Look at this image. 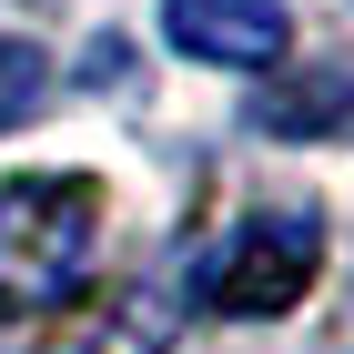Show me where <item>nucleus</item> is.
Here are the masks:
<instances>
[{"mask_svg":"<svg viewBox=\"0 0 354 354\" xmlns=\"http://www.w3.org/2000/svg\"><path fill=\"white\" fill-rule=\"evenodd\" d=\"M102 243V183L91 172H10L0 183V324L61 314Z\"/></svg>","mask_w":354,"mask_h":354,"instance_id":"1","label":"nucleus"},{"mask_svg":"<svg viewBox=\"0 0 354 354\" xmlns=\"http://www.w3.org/2000/svg\"><path fill=\"white\" fill-rule=\"evenodd\" d=\"M314 263H324L314 203H253V213L203 253V304H213V314H283V304H304Z\"/></svg>","mask_w":354,"mask_h":354,"instance_id":"2","label":"nucleus"},{"mask_svg":"<svg viewBox=\"0 0 354 354\" xmlns=\"http://www.w3.org/2000/svg\"><path fill=\"white\" fill-rule=\"evenodd\" d=\"M162 41L213 71H273L294 21H283V0H162Z\"/></svg>","mask_w":354,"mask_h":354,"instance_id":"3","label":"nucleus"},{"mask_svg":"<svg viewBox=\"0 0 354 354\" xmlns=\"http://www.w3.org/2000/svg\"><path fill=\"white\" fill-rule=\"evenodd\" d=\"M172 334H183V304L162 283H111L82 314H61V334L41 354H172Z\"/></svg>","mask_w":354,"mask_h":354,"instance_id":"4","label":"nucleus"},{"mask_svg":"<svg viewBox=\"0 0 354 354\" xmlns=\"http://www.w3.org/2000/svg\"><path fill=\"white\" fill-rule=\"evenodd\" d=\"M253 132H273V142L354 132V71H314V82H294V91H263V102H253Z\"/></svg>","mask_w":354,"mask_h":354,"instance_id":"5","label":"nucleus"},{"mask_svg":"<svg viewBox=\"0 0 354 354\" xmlns=\"http://www.w3.org/2000/svg\"><path fill=\"white\" fill-rule=\"evenodd\" d=\"M41 102H51V61H41V41L0 30V132H21Z\"/></svg>","mask_w":354,"mask_h":354,"instance_id":"6","label":"nucleus"}]
</instances>
